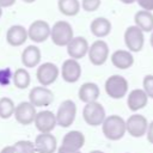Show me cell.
<instances>
[{"instance_id": "1", "label": "cell", "mask_w": 153, "mask_h": 153, "mask_svg": "<svg viewBox=\"0 0 153 153\" xmlns=\"http://www.w3.org/2000/svg\"><path fill=\"white\" fill-rule=\"evenodd\" d=\"M103 135L110 141H118L126 134V120L120 115H109L102 123Z\"/></svg>"}, {"instance_id": "2", "label": "cell", "mask_w": 153, "mask_h": 153, "mask_svg": "<svg viewBox=\"0 0 153 153\" xmlns=\"http://www.w3.org/2000/svg\"><path fill=\"white\" fill-rule=\"evenodd\" d=\"M74 37V31L69 22L57 20L50 26V39L57 47H66Z\"/></svg>"}, {"instance_id": "3", "label": "cell", "mask_w": 153, "mask_h": 153, "mask_svg": "<svg viewBox=\"0 0 153 153\" xmlns=\"http://www.w3.org/2000/svg\"><path fill=\"white\" fill-rule=\"evenodd\" d=\"M105 93L112 99H122L127 96L129 90L128 80L120 74L110 75L104 82Z\"/></svg>"}, {"instance_id": "4", "label": "cell", "mask_w": 153, "mask_h": 153, "mask_svg": "<svg viewBox=\"0 0 153 153\" xmlns=\"http://www.w3.org/2000/svg\"><path fill=\"white\" fill-rule=\"evenodd\" d=\"M106 117V112L104 106L97 100L92 103H87L82 108V118L86 124L91 127H99L104 122Z\"/></svg>"}, {"instance_id": "5", "label": "cell", "mask_w": 153, "mask_h": 153, "mask_svg": "<svg viewBox=\"0 0 153 153\" xmlns=\"http://www.w3.org/2000/svg\"><path fill=\"white\" fill-rule=\"evenodd\" d=\"M55 116L57 126L62 128H69L76 117V104L72 99H65L59 105Z\"/></svg>"}, {"instance_id": "6", "label": "cell", "mask_w": 153, "mask_h": 153, "mask_svg": "<svg viewBox=\"0 0 153 153\" xmlns=\"http://www.w3.org/2000/svg\"><path fill=\"white\" fill-rule=\"evenodd\" d=\"M87 57L93 66H103L110 57V49L104 39H96L88 47Z\"/></svg>"}, {"instance_id": "7", "label": "cell", "mask_w": 153, "mask_h": 153, "mask_svg": "<svg viewBox=\"0 0 153 153\" xmlns=\"http://www.w3.org/2000/svg\"><path fill=\"white\" fill-rule=\"evenodd\" d=\"M60 76V68L53 62H43L37 66L36 78L41 86L49 87Z\"/></svg>"}, {"instance_id": "8", "label": "cell", "mask_w": 153, "mask_h": 153, "mask_svg": "<svg viewBox=\"0 0 153 153\" xmlns=\"http://www.w3.org/2000/svg\"><path fill=\"white\" fill-rule=\"evenodd\" d=\"M123 39L127 50L130 53H139L145 45V32H142L136 25H130L126 29Z\"/></svg>"}, {"instance_id": "9", "label": "cell", "mask_w": 153, "mask_h": 153, "mask_svg": "<svg viewBox=\"0 0 153 153\" xmlns=\"http://www.w3.org/2000/svg\"><path fill=\"white\" fill-rule=\"evenodd\" d=\"M148 127L147 118L137 112H133L127 120H126V131L131 137H142L146 135V130Z\"/></svg>"}, {"instance_id": "10", "label": "cell", "mask_w": 153, "mask_h": 153, "mask_svg": "<svg viewBox=\"0 0 153 153\" xmlns=\"http://www.w3.org/2000/svg\"><path fill=\"white\" fill-rule=\"evenodd\" d=\"M29 102L35 108H47L54 102V93L49 87L33 86L29 92Z\"/></svg>"}, {"instance_id": "11", "label": "cell", "mask_w": 153, "mask_h": 153, "mask_svg": "<svg viewBox=\"0 0 153 153\" xmlns=\"http://www.w3.org/2000/svg\"><path fill=\"white\" fill-rule=\"evenodd\" d=\"M27 30V38L33 43H43L50 37V25L43 19L33 20Z\"/></svg>"}, {"instance_id": "12", "label": "cell", "mask_w": 153, "mask_h": 153, "mask_svg": "<svg viewBox=\"0 0 153 153\" xmlns=\"http://www.w3.org/2000/svg\"><path fill=\"white\" fill-rule=\"evenodd\" d=\"M82 69L79 61L71 57L65 60L60 68V76L68 84H75L76 81H79Z\"/></svg>"}, {"instance_id": "13", "label": "cell", "mask_w": 153, "mask_h": 153, "mask_svg": "<svg viewBox=\"0 0 153 153\" xmlns=\"http://www.w3.org/2000/svg\"><path fill=\"white\" fill-rule=\"evenodd\" d=\"M37 110L36 108L27 100V102H20L14 108V120L22 124V126H30L33 123L36 117Z\"/></svg>"}, {"instance_id": "14", "label": "cell", "mask_w": 153, "mask_h": 153, "mask_svg": "<svg viewBox=\"0 0 153 153\" xmlns=\"http://www.w3.org/2000/svg\"><path fill=\"white\" fill-rule=\"evenodd\" d=\"M33 124L36 129L39 133H51L55 127L57 126L56 123V116L53 111L50 110H41L37 111Z\"/></svg>"}, {"instance_id": "15", "label": "cell", "mask_w": 153, "mask_h": 153, "mask_svg": "<svg viewBox=\"0 0 153 153\" xmlns=\"http://www.w3.org/2000/svg\"><path fill=\"white\" fill-rule=\"evenodd\" d=\"M88 47H90V43L85 37L74 36L71 39V42L66 45V49H67V54L71 59H74V60L79 61L80 59L87 56Z\"/></svg>"}, {"instance_id": "16", "label": "cell", "mask_w": 153, "mask_h": 153, "mask_svg": "<svg viewBox=\"0 0 153 153\" xmlns=\"http://www.w3.org/2000/svg\"><path fill=\"white\" fill-rule=\"evenodd\" d=\"M85 141H86L85 135L80 130H69L63 135L62 142L59 147L66 151L78 152L81 151V148L85 145Z\"/></svg>"}, {"instance_id": "17", "label": "cell", "mask_w": 153, "mask_h": 153, "mask_svg": "<svg viewBox=\"0 0 153 153\" xmlns=\"http://www.w3.org/2000/svg\"><path fill=\"white\" fill-rule=\"evenodd\" d=\"M36 153H56L57 140L51 133H39L33 141Z\"/></svg>"}, {"instance_id": "18", "label": "cell", "mask_w": 153, "mask_h": 153, "mask_svg": "<svg viewBox=\"0 0 153 153\" xmlns=\"http://www.w3.org/2000/svg\"><path fill=\"white\" fill-rule=\"evenodd\" d=\"M127 106L131 112H137L146 108L148 97L142 88H134L127 93Z\"/></svg>"}, {"instance_id": "19", "label": "cell", "mask_w": 153, "mask_h": 153, "mask_svg": "<svg viewBox=\"0 0 153 153\" xmlns=\"http://www.w3.org/2000/svg\"><path fill=\"white\" fill-rule=\"evenodd\" d=\"M27 39V30L20 24L11 25L6 31V42L11 47H22Z\"/></svg>"}, {"instance_id": "20", "label": "cell", "mask_w": 153, "mask_h": 153, "mask_svg": "<svg viewBox=\"0 0 153 153\" xmlns=\"http://www.w3.org/2000/svg\"><path fill=\"white\" fill-rule=\"evenodd\" d=\"M42 60V53L41 49L36 44H30L24 48L20 55V61L24 68H33L37 67L41 63Z\"/></svg>"}, {"instance_id": "21", "label": "cell", "mask_w": 153, "mask_h": 153, "mask_svg": "<svg viewBox=\"0 0 153 153\" xmlns=\"http://www.w3.org/2000/svg\"><path fill=\"white\" fill-rule=\"evenodd\" d=\"M110 61L117 69H128L134 65V56L127 49H117L110 55Z\"/></svg>"}, {"instance_id": "22", "label": "cell", "mask_w": 153, "mask_h": 153, "mask_svg": "<svg viewBox=\"0 0 153 153\" xmlns=\"http://www.w3.org/2000/svg\"><path fill=\"white\" fill-rule=\"evenodd\" d=\"M99 96H100V88L96 82L92 81H86L81 84V86L78 90V97L80 102H82L84 104L97 102Z\"/></svg>"}, {"instance_id": "23", "label": "cell", "mask_w": 153, "mask_h": 153, "mask_svg": "<svg viewBox=\"0 0 153 153\" xmlns=\"http://www.w3.org/2000/svg\"><path fill=\"white\" fill-rule=\"evenodd\" d=\"M111 29H112L111 22L105 17H97L90 24L91 33L99 39H103L104 37L109 36V33L111 32Z\"/></svg>"}, {"instance_id": "24", "label": "cell", "mask_w": 153, "mask_h": 153, "mask_svg": "<svg viewBox=\"0 0 153 153\" xmlns=\"http://www.w3.org/2000/svg\"><path fill=\"white\" fill-rule=\"evenodd\" d=\"M134 25H136L142 32L153 31V13L149 11L140 10L134 16Z\"/></svg>"}, {"instance_id": "25", "label": "cell", "mask_w": 153, "mask_h": 153, "mask_svg": "<svg viewBox=\"0 0 153 153\" xmlns=\"http://www.w3.org/2000/svg\"><path fill=\"white\" fill-rule=\"evenodd\" d=\"M12 84L19 90L27 88L31 84V75L27 72V69L24 68V67L17 68L13 72V75H12Z\"/></svg>"}, {"instance_id": "26", "label": "cell", "mask_w": 153, "mask_h": 153, "mask_svg": "<svg viewBox=\"0 0 153 153\" xmlns=\"http://www.w3.org/2000/svg\"><path fill=\"white\" fill-rule=\"evenodd\" d=\"M57 8L66 17H75L80 12L81 6L79 0H57Z\"/></svg>"}, {"instance_id": "27", "label": "cell", "mask_w": 153, "mask_h": 153, "mask_svg": "<svg viewBox=\"0 0 153 153\" xmlns=\"http://www.w3.org/2000/svg\"><path fill=\"white\" fill-rule=\"evenodd\" d=\"M16 104L10 97H1L0 98V118L8 120L14 114Z\"/></svg>"}, {"instance_id": "28", "label": "cell", "mask_w": 153, "mask_h": 153, "mask_svg": "<svg viewBox=\"0 0 153 153\" xmlns=\"http://www.w3.org/2000/svg\"><path fill=\"white\" fill-rule=\"evenodd\" d=\"M14 153H36L33 141L30 140H19L13 143Z\"/></svg>"}, {"instance_id": "29", "label": "cell", "mask_w": 153, "mask_h": 153, "mask_svg": "<svg viewBox=\"0 0 153 153\" xmlns=\"http://www.w3.org/2000/svg\"><path fill=\"white\" fill-rule=\"evenodd\" d=\"M142 90L148 99H153V74H147L142 79Z\"/></svg>"}, {"instance_id": "30", "label": "cell", "mask_w": 153, "mask_h": 153, "mask_svg": "<svg viewBox=\"0 0 153 153\" xmlns=\"http://www.w3.org/2000/svg\"><path fill=\"white\" fill-rule=\"evenodd\" d=\"M102 5V0H81L80 6L85 12H96Z\"/></svg>"}, {"instance_id": "31", "label": "cell", "mask_w": 153, "mask_h": 153, "mask_svg": "<svg viewBox=\"0 0 153 153\" xmlns=\"http://www.w3.org/2000/svg\"><path fill=\"white\" fill-rule=\"evenodd\" d=\"M13 72L10 67L0 68V86H8L12 82Z\"/></svg>"}, {"instance_id": "32", "label": "cell", "mask_w": 153, "mask_h": 153, "mask_svg": "<svg viewBox=\"0 0 153 153\" xmlns=\"http://www.w3.org/2000/svg\"><path fill=\"white\" fill-rule=\"evenodd\" d=\"M135 2L141 7V10L149 11V12L153 11V0H136Z\"/></svg>"}, {"instance_id": "33", "label": "cell", "mask_w": 153, "mask_h": 153, "mask_svg": "<svg viewBox=\"0 0 153 153\" xmlns=\"http://www.w3.org/2000/svg\"><path fill=\"white\" fill-rule=\"evenodd\" d=\"M146 139L148 141V143L153 145V121L148 122V127H147V130H146Z\"/></svg>"}, {"instance_id": "34", "label": "cell", "mask_w": 153, "mask_h": 153, "mask_svg": "<svg viewBox=\"0 0 153 153\" xmlns=\"http://www.w3.org/2000/svg\"><path fill=\"white\" fill-rule=\"evenodd\" d=\"M17 0H0V7L2 8H8L16 4Z\"/></svg>"}, {"instance_id": "35", "label": "cell", "mask_w": 153, "mask_h": 153, "mask_svg": "<svg viewBox=\"0 0 153 153\" xmlns=\"http://www.w3.org/2000/svg\"><path fill=\"white\" fill-rule=\"evenodd\" d=\"M0 153H14V148H13V145H7L5 147L1 148Z\"/></svg>"}, {"instance_id": "36", "label": "cell", "mask_w": 153, "mask_h": 153, "mask_svg": "<svg viewBox=\"0 0 153 153\" xmlns=\"http://www.w3.org/2000/svg\"><path fill=\"white\" fill-rule=\"evenodd\" d=\"M56 153H81V151H78V152H72V151H66V149H62V148L57 147Z\"/></svg>"}, {"instance_id": "37", "label": "cell", "mask_w": 153, "mask_h": 153, "mask_svg": "<svg viewBox=\"0 0 153 153\" xmlns=\"http://www.w3.org/2000/svg\"><path fill=\"white\" fill-rule=\"evenodd\" d=\"M121 2H123V4H126V5H131V4H134L136 0H120Z\"/></svg>"}, {"instance_id": "38", "label": "cell", "mask_w": 153, "mask_h": 153, "mask_svg": "<svg viewBox=\"0 0 153 153\" xmlns=\"http://www.w3.org/2000/svg\"><path fill=\"white\" fill-rule=\"evenodd\" d=\"M88 153H105V152H103L100 149H93V151H90Z\"/></svg>"}, {"instance_id": "39", "label": "cell", "mask_w": 153, "mask_h": 153, "mask_svg": "<svg viewBox=\"0 0 153 153\" xmlns=\"http://www.w3.org/2000/svg\"><path fill=\"white\" fill-rule=\"evenodd\" d=\"M149 43H151V47L153 48V31L151 32V37H149Z\"/></svg>"}, {"instance_id": "40", "label": "cell", "mask_w": 153, "mask_h": 153, "mask_svg": "<svg viewBox=\"0 0 153 153\" xmlns=\"http://www.w3.org/2000/svg\"><path fill=\"white\" fill-rule=\"evenodd\" d=\"M22 1H24V2H26V4H32V2H35L36 0H22Z\"/></svg>"}, {"instance_id": "41", "label": "cell", "mask_w": 153, "mask_h": 153, "mask_svg": "<svg viewBox=\"0 0 153 153\" xmlns=\"http://www.w3.org/2000/svg\"><path fill=\"white\" fill-rule=\"evenodd\" d=\"M2 10H4V8H2V7H0V18H1V16H2Z\"/></svg>"}, {"instance_id": "42", "label": "cell", "mask_w": 153, "mask_h": 153, "mask_svg": "<svg viewBox=\"0 0 153 153\" xmlns=\"http://www.w3.org/2000/svg\"><path fill=\"white\" fill-rule=\"evenodd\" d=\"M124 153H129V152H124Z\"/></svg>"}]
</instances>
